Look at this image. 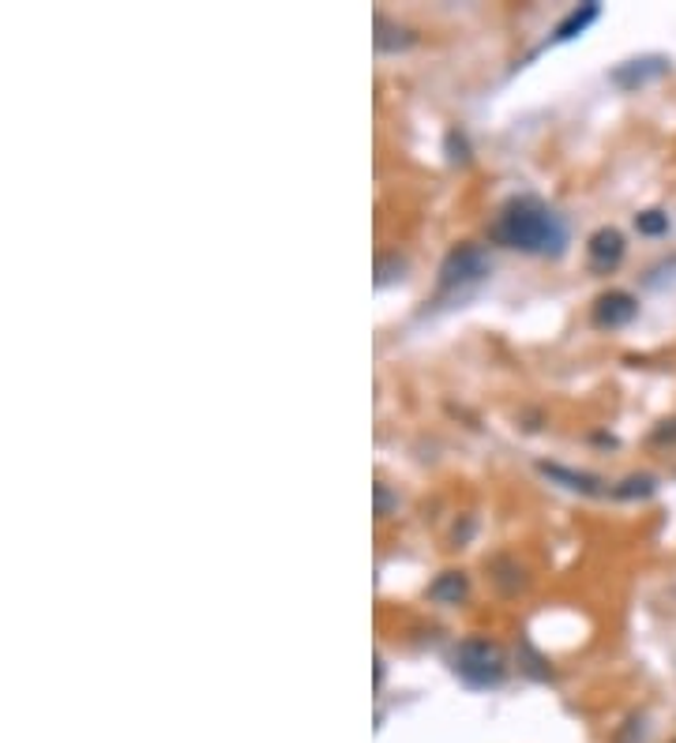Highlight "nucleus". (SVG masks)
<instances>
[{
  "instance_id": "obj_1",
  "label": "nucleus",
  "mask_w": 676,
  "mask_h": 743,
  "mask_svg": "<svg viewBox=\"0 0 676 743\" xmlns=\"http://www.w3.org/2000/svg\"><path fill=\"white\" fill-rule=\"evenodd\" d=\"M488 236L496 244L522 256H560L568 248V226L564 218L538 196H511L496 210Z\"/></svg>"
},
{
  "instance_id": "obj_2",
  "label": "nucleus",
  "mask_w": 676,
  "mask_h": 743,
  "mask_svg": "<svg viewBox=\"0 0 676 743\" xmlns=\"http://www.w3.org/2000/svg\"><path fill=\"white\" fill-rule=\"evenodd\" d=\"M451 669L467 687H500L507 675V654L493 638H462L451 654Z\"/></svg>"
},
{
  "instance_id": "obj_3",
  "label": "nucleus",
  "mask_w": 676,
  "mask_h": 743,
  "mask_svg": "<svg viewBox=\"0 0 676 743\" xmlns=\"http://www.w3.org/2000/svg\"><path fill=\"white\" fill-rule=\"evenodd\" d=\"M493 275V259L481 244H455L436 270V293L439 297H459V293L481 285Z\"/></svg>"
},
{
  "instance_id": "obj_4",
  "label": "nucleus",
  "mask_w": 676,
  "mask_h": 743,
  "mask_svg": "<svg viewBox=\"0 0 676 743\" xmlns=\"http://www.w3.org/2000/svg\"><path fill=\"white\" fill-rule=\"evenodd\" d=\"M673 72V61L662 53H647V57H631V61H620L608 72V80L616 83L620 90H639V87H650V83L665 80V75Z\"/></svg>"
},
{
  "instance_id": "obj_5",
  "label": "nucleus",
  "mask_w": 676,
  "mask_h": 743,
  "mask_svg": "<svg viewBox=\"0 0 676 743\" xmlns=\"http://www.w3.org/2000/svg\"><path fill=\"white\" fill-rule=\"evenodd\" d=\"M636 316H639V301L631 297L628 290H608L590 304V324H594L597 331H620V327H628Z\"/></svg>"
},
{
  "instance_id": "obj_6",
  "label": "nucleus",
  "mask_w": 676,
  "mask_h": 743,
  "mask_svg": "<svg viewBox=\"0 0 676 743\" xmlns=\"http://www.w3.org/2000/svg\"><path fill=\"white\" fill-rule=\"evenodd\" d=\"M624 252H628L624 233L616 230V226H602V230H594L587 241V264L594 275H613V270L624 264Z\"/></svg>"
},
{
  "instance_id": "obj_7",
  "label": "nucleus",
  "mask_w": 676,
  "mask_h": 743,
  "mask_svg": "<svg viewBox=\"0 0 676 743\" xmlns=\"http://www.w3.org/2000/svg\"><path fill=\"white\" fill-rule=\"evenodd\" d=\"M538 473L553 480V485L568 488V492H579V496H602L605 492V480L597 477V473L571 470V466H560V462H538Z\"/></svg>"
},
{
  "instance_id": "obj_8",
  "label": "nucleus",
  "mask_w": 676,
  "mask_h": 743,
  "mask_svg": "<svg viewBox=\"0 0 676 743\" xmlns=\"http://www.w3.org/2000/svg\"><path fill=\"white\" fill-rule=\"evenodd\" d=\"M470 597V578L462 571H439L433 582H428V601L436 605H462Z\"/></svg>"
},
{
  "instance_id": "obj_9",
  "label": "nucleus",
  "mask_w": 676,
  "mask_h": 743,
  "mask_svg": "<svg viewBox=\"0 0 676 743\" xmlns=\"http://www.w3.org/2000/svg\"><path fill=\"white\" fill-rule=\"evenodd\" d=\"M597 15H602V4H597V0H587V4L571 8V12L553 27V38H548V41H553V46H560V41L579 38V34H587V27L597 20Z\"/></svg>"
},
{
  "instance_id": "obj_10",
  "label": "nucleus",
  "mask_w": 676,
  "mask_h": 743,
  "mask_svg": "<svg viewBox=\"0 0 676 743\" xmlns=\"http://www.w3.org/2000/svg\"><path fill=\"white\" fill-rule=\"evenodd\" d=\"M372 41H376L379 53H402V49L418 46V34L410 27H402V23H391L387 15H376V34H372Z\"/></svg>"
},
{
  "instance_id": "obj_11",
  "label": "nucleus",
  "mask_w": 676,
  "mask_h": 743,
  "mask_svg": "<svg viewBox=\"0 0 676 743\" xmlns=\"http://www.w3.org/2000/svg\"><path fill=\"white\" fill-rule=\"evenodd\" d=\"M642 285H647L650 293H676V252L665 259H657L654 267H647Z\"/></svg>"
},
{
  "instance_id": "obj_12",
  "label": "nucleus",
  "mask_w": 676,
  "mask_h": 743,
  "mask_svg": "<svg viewBox=\"0 0 676 743\" xmlns=\"http://www.w3.org/2000/svg\"><path fill=\"white\" fill-rule=\"evenodd\" d=\"M657 492V480L650 473H628L620 485H613V500H650Z\"/></svg>"
},
{
  "instance_id": "obj_13",
  "label": "nucleus",
  "mask_w": 676,
  "mask_h": 743,
  "mask_svg": "<svg viewBox=\"0 0 676 743\" xmlns=\"http://www.w3.org/2000/svg\"><path fill=\"white\" fill-rule=\"evenodd\" d=\"M636 230H639L642 236H665V233L673 230L669 210H662V207L639 210V215H636Z\"/></svg>"
},
{
  "instance_id": "obj_14",
  "label": "nucleus",
  "mask_w": 676,
  "mask_h": 743,
  "mask_svg": "<svg viewBox=\"0 0 676 743\" xmlns=\"http://www.w3.org/2000/svg\"><path fill=\"white\" fill-rule=\"evenodd\" d=\"M402 275H406V259L399 252H384V256L376 259V290H384V285H391V282H402Z\"/></svg>"
},
{
  "instance_id": "obj_15",
  "label": "nucleus",
  "mask_w": 676,
  "mask_h": 743,
  "mask_svg": "<svg viewBox=\"0 0 676 743\" xmlns=\"http://www.w3.org/2000/svg\"><path fill=\"white\" fill-rule=\"evenodd\" d=\"M444 147H447V158H451V162H462V166L470 162V143L459 129H451L444 135Z\"/></svg>"
},
{
  "instance_id": "obj_16",
  "label": "nucleus",
  "mask_w": 676,
  "mask_h": 743,
  "mask_svg": "<svg viewBox=\"0 0 676 743\" xmlns=\"http://www.w3.org/2000/svg\"><path fill=\"white\" fill-rule=\"evenodd\" d=\"M650 443H654V447H676V417L662 421V425L650 433Z\"/></svg>"
},
{
  "instance_id": "obj_17",
  "label": "nucleus",
  "mask_w": 676,
  "mask_h": 743,
  "mask_svg": "<svg viewBox=\"0 0 676 743\" xmlns=\"http://www.w3.org/2000/svg\"><path fill=\"white\" fill-rule=\"evenodd\" d=\"M395 503H399V500H391V492H387V485H376V519H387Z\"/></svg>"
}]
</instances>
